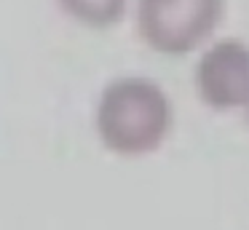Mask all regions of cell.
Masks as SVG:
<instances>
[{
  "label": "cell",
  "instance_id": "3957f363",
  "mask_svg": "<svg viewBox=\"0 0 249 230\" xmlns=\"http://www.w3.org/2000/svg\"><path fill=\"white\" fill-rule=\"evenodd\" d=\"M201 99L214 110H233L249 102V46L236 37L214 43L196 67Z\"/></svg>",
  "mask_w": 249,
  "mask_h": 230
},
{
  "label": "cell",
  "instance_id": "6da1fadb",
  "mask_svg": "<svg viewBox=\"0 0 249 230\" xmlns=\"http://www.w3.org/2000/svg\"><path fill=\"white\" fill-rule=\"evenodd\" d=\"M97 128L113 153L145 155L156 150L172 128L169 96L147 78H121L110 83L99 99Z\"/></svg>",
  "mask_w": 249,
  "mask_h": 230
},
{
  "label": "cell",
  "instance_id": "277c9868",
  "mask_svg": "<svg viewBox=\"0 0 249 230\" xmlns=\"http://www.w3.org/2000/svg\"><path fill=\"white\" fill-rule=\"evenodd\" d=\"M59 5L86 27H110L124 16L126 0H59Z\"/></svg>",
  "mask_w": 249,
  "mask_h": 230
},
{
  "label": "cell",
  "instance_id": "7a4b0ae2",
  "mask_svg": "<svg viewBox=\"0 0 249 230\" xmlns=\"http://www.w3.org/2000/svg\"><path fill=\"white\" fill-rule=\"evenodd\" d=\"M222 0H140V35L161 53H188L214 32Z\"/></svg>",
  "mask_w": 249,
  "mask_h": 230
}]
</instances>
